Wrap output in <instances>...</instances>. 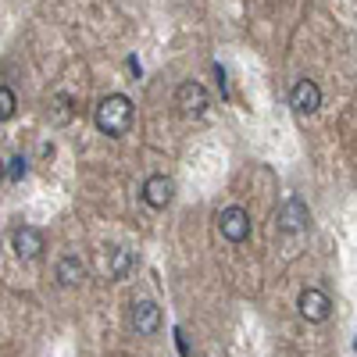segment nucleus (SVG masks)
Listing matches in <instances>:
<instances>
[{
	"mask_svg": "<svg viewBox=\"0 0 357 357\" xmlns=\"http://www.w3.org/2000/svg\"><path fill=\"white\" fill-rule=\"evenodd\" d=\"M132 329L139 336H154L161 329V307L154 301H139L132 304Z\"/></svg>",
	"mask_w": 357,
	"mask_h": 357,
	"instance_id": "nucleus-9",
	"label": "nucleus"
},
{
	"mask_svg": "<svg viewBox=\"0 0 357 357\" xmlns=\"http://www.w3.org/2000/svg\"><path fill=\"white\" fill-rule=\"evenodd\" d=\"M4 175H8V165H4V161H0V178H4Z\"/></svg>",
	"mask_w": 357,
	"mask_h": 357,
	"instance_id": "nucleus-14",
	"label": "nucleus"
},
{
	"mask_svg": "<svg viewBox=\"0 0 357 357\" xmlns=\"http://www.w3.org/2000/svg\"><path fill=\"white\" fill-rule=\"evenodd\" d=\"M11 247L22 261H36L43 254V232L33 229V225H22V229L11 232Z\"/></svg>",
	"mask_w": 357,
	"mask_h": 357,
	"instance_id": "nucleus-5",
	"label": "nucleus"
},
{
	"mask_svg": "<svg viewBox=\"0 0 357 357\" xmlns=\"http://www.w3.org/2000/svg\"><path fill=\"white\" fill-rule=\"evenodd\" d=\"M289 104H293L296 114H314V111L321 107V89H318V82L301 79V82L293 86V93H289Z\"/></svg>",
	"mask_w": 357,
	"mask_h": 357,
	"instance_id": "nucleus-6",
	"label": "nucleus"
},
{
	"mask_svg": "<svg viewBox=\"0 0 357 357\" xmlns=\"http://www.w3.org/2000/svg\"><path fill=\"white\" fill-rule=\"evenodd\" d=\"M93 122L104 136H126L132 129V100L126 93H107L93 111Z\"/></svg>",
	"mask_w": 357,
	"mask_h": 357,
	"instance_id": "nucleus-1",
	"label": "nucleus"
},
{
	"mask_svg": "<svg viewBox=\"0 0 357 357\" xmlns=\"http://www.w3.org/2000/svg\"><path fill=\"white\" fill-rule=\"evenodd\" d=\"M129 268H132V254H129L126 247H114V250H111V261H107V272H111L114 279H126Z\"/></svg>",
	"mask_w": 357,
	"mask_h": 357,
	"instance_id": "nucleus-11",
	"label": "nucleus"
},
{
	"mask_svg": "<svg viewBox=\"0 0 357 357\" xmlns=\"http://www.w3.org/2000/svg\"><path fill=\"white\" fill-rule=\"evenodd\" d=\"M15 111H18V97H15V89L0 86V122H8V118H15Z\"/></svg>",
	"mask_w": 357,
	"mask_h": 357,
	"instance_id": "nucleus-12",
	"label": "nucleus"
},
{
	"mask_svg": "<svg viewBox=\"0 0 357 357\" xmlns=\"http://www.w3.org/2000/svg\"><path fill=\"white\" fill-rule=\"evenodd\" d=\"M172 197H175V183L168 175H151L143 183V200L154 207V211H165V207L172 204Z\"/></svg>",
	"mask_w": 357,
	"mask_h": 357,
	"instance_id": "nucleus-7",
	"label": "nucleus"
},
{
	"mask_svg": "<svg viewBox=\"0 0 357 357\" xmlns=\"http://www.w3.org/2000/svg\"><path fill=\"white\" fill-rule=\"evenodd\" d=\"M54 279H57V286L75 289L82 282V261L75 254H65L61 261H57V268H54Z\"/></svg>",
	"mask_w": 357,
	"mask_h": 357,
	"instance_id": "nucleus-10",
	"label": "nucleus"
},
{
	"mask_svg": "<svg viewBox=\"0 0 357 357\" xmlns=\"http://www.w3.org/2000/svg\"><path fill=\"white\" fill-rule=\"evenodd\" d=\"M25 172H29V161L18 154V158H11V165H8V175L15 178V183H22V178H25Z\"/></svg>",
	"mask_w": 357,
	"mask_h": 357,
	"instance_id": "nucleus-13",
	"label": "nucleus"
},
{
	"mask_svg": "<svg viewBox=\"0 0 357 357\" xmlns=\"http://www.w3.org/2000/svg\"><path fill=\"white\" fill-rule=\"evenodd\" d=\"M275 222H279V229H282V232L296 236V232H304V229H307L311 211H307V204H304L301 197H286V200L279 204V215H275Z\"/></svg>",
	"mask_w": 357,
	"mask_h": 357,
	"instance_id": "nucleus-3",
	"label": "nucleus"
},
{
	"mask_svg": "<svg viewBox=\"0 0 357 357\" xmlns=\"http://www.w3.org/2000/svg\"><path fill=\"white\" fill-rule=\"evenodd\" d=\"M296 307H301V318L304 321H314V325L329 321V314H333V301L321 289H314V286H307L301 296H296Z\"/></svg>",
	"mask_w": 357,
	"mask_h": 357,
	"instance_id": "nucleus-4",
	"label": "nucleus"
},
{
	"mask_svg": "<svg viewBox=\"0 0 357 357\" xmlns=\"http://www.w3.org/2000/svg\"><path fill=\"white\" fill-rule=\"evenodd\" d=\"M218 229H222V236L229 243H247L250 240V211L240 207V204L225 207V211L218 215Z\"/></svg>",
	"mask_w": 357,
	"mask_h": 357,
	"instance_id": "nucleus-2",
	"label": "nucleus"
},
{
	"mask_svg": "<svg viewBox=\"0 0 357 357\" xmlns=\"http://www.w3.org/2000/svg\"><path fill=\"white\" fill-rule=\"evenodd\" d=\"M175 104L183 107V114H204L207 111V89L200 82H183L175 89Z\"/></svg>",
	"mask_w": 357,
	"mask_h": 357,
	"instance_id": "nucleus-8",
	"label": "nucleus"
}]
</instances>
